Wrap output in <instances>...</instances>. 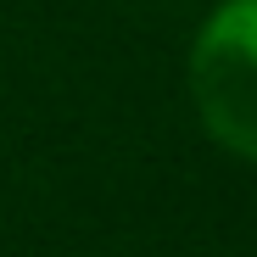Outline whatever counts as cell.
<instances>
[{"instance_id":"cell-1","label":"cell","mask_w":257,"mask_h":257,"mask_svg":"<svg viewBox=\"0 0 257 257\" xmlns=\"http://www.w3.org/2000/svg\"><path fill=\"white\" fill-rule=\"evenodd\" d=\"M190 101L224 151L257 162V0H224L190 45Z\"/></svg>"}]
</instances>
